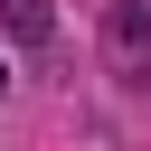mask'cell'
<instances>
[{
    "label": "cell",
    "mask_w": 151,
    "mask_h": 151,
    "mask_svg": "<svg viewBox=\"0 0 151 151\" xmlns=\"http://www.w3.org/2000/svg\"><path fill=\"white\" fill-rule=\"evenodd\" d=\"M104 47L123 76H151V0H113L104 9Z\"/></svg>",
    "instance_id": "6da1fadb"
},
{
    "label": "cell",
    "mask_w": 151,
    "mask_h": 151,
    "mask_svg": "<svg viewBox=\"0 0 151 151\" xmlns=\"http://www.w3.org/2000/svg\"><path fill=\"white\" fill-rule=\"evenodd\" d=\"M0 28H9L19 47H47V38H57V9H47V0H0Z\"/></svg>",
    "instance_id": "7a4b0ae2"
},
{
    "label": "cell",
    "mask_w": 151,
    "mask_h": 151,
    "mask_svg": "<svg viewBox=\"0 0 151 151\" xmlns=\"http://www.w3.org/2000/svg\"><path fill=\"white\" fill-rule=\"evenodd\" d=\"M0 94H9V66H0Z\"/></svg>",
    "instance_id": "3957f363"
}]
</instances>
